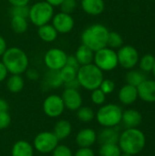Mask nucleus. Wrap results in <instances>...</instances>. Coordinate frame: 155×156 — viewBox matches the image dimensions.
Here are the masks:
<instances>
[{"mask_svg": "<svg viewBox=\"0 0 155 156\" xmlns=\"http://www.w3.org/2000/svg\"><path fill=\"white\" fill-rule=\"evenodd\" d=\"M100 89L107 95V94H111V92H113L114 89H115V83L111 80H103L102 82L100 83Z\"/></svg>", "mask_w": 155, "mask_h": 156, "instance_id": "obj_37", "label": "nucleus"}, {"mask_svg": "<svg viewBox=\"0 0 155 156\" xmlns=\"http://www.w3.org/2000/svg\"><path fill=\"white\" fill-rule=\"evenodd\" d=\"M66 65L70 66V67H72V68H75V69H77L80 67V65L79 64V62H78V60H77V58H76V57H75L74 55L68 56Z\"/></svg>", "mask_w": 155, "mask_h": 156, "instance_id": "obj_41", "label": "nucleus"}, {"mask_svg": "<svg viewBox=\"0 0 155 156\" xmlns=\"http://www.w3.org/2000/svg\"><path fill=\"white\" fill-rule=\"evenodd\" d=\"M51 21L52 26L55 27L57 32L60 34L69 33L73 29L75 25L73 16L69 14H66L61 11L54 15Z\"/></svg>", "mask_w": 155, "mask_h": 156, "instance_id": "obj_12", "label": "nucleus"}, {"mask_svg": "<svg viewBox=\"0 0 155 156\" xmlns=\"http://www.w3.org/2000/svg\"><path fill=\"white\" fill-rule=\"evenodd\" d=\"M2 62L11 75H22L29 65V59L26 52L16 47L6 48L2 56Z\"/></svg>", "mask_w": 155, "mask_h": 156, "instance_id": "obj_1", "label": "nucleus"}, {"mask_svg": "<svg viewBox=\"0 0 155 156\" xmlns=\"http://www.w3.org/2000/svg\"><path fill=\"white\" fill-rule=\"evenodd\" d=\"M144 133L137 128H129L120 134L118 145L122 153L134 155L141 153L145 146Z\"/></svg>", "mask_w": 155, "mask_h": 156, "instance_id": "obj_2", "label": "nucleus"}, {"mask_svg": "<svg viewBox=\"0 0 155 156\" xmlns=\"http://www.w3.org/2000/svg\"><path fill=\"white\" fill-rule=\"evenodd\" d=\"M38 1H43V0H38Z\"/></svg>", "mask_w": 155, "mask_h": 156, "instance_id": "obj_50", "label": "nucleus"}, {"mask_svg": "<svg viewBox=\"0 0 155 156\" xmlns=\"http://www.w3.org/2000/svg\"><path fill=\"white\" fill-rule=\"evenodd\" d=\"M58 142L53 132H41L34 138L33 147L40 154H50L58 145Z\"/></svg>", "mask_w": 155, "mask_h": 156, "instance_id": "obj_8", "label": "nucleus"}, {"mask_svg": "<svg viewBox=\"0 0 155 156\" xmlns=\"http://www.w3.org/2000/svg\"><path fill=\"white\" fill-rule=\"evenodd\" d=\"M123 46V38L121 34L114 31H110L107 40V47L112 49L120 48Z\"/></svg>", "mask_w": 155, "mask_h": 156, "instance_id": "obj_30", "label": "nucleus"}, {"mask_svg": "<svg viewBox=\"0 0 155 156\" xmlns=\"http://www.w3.org/2000/svg\"><path fill=\"white\" fill-rule=\"evenodd\" d=\"M97 141V133L93 129L85 128L80 130L76 135V143L79 148L92 146Z\"/></svg>", "mask_w": 155, "mask_h": 156, "instance_id": "obj_15", "label": "nucleus"}, {"mask_svg": "<svg viewBox=\"0 0 155 156\" xmlns=\"http://www.w3.org/2000/svg\"><path fill=\"white\" fill-rule=\"evenodd\" d=\"M25 85L24 79L21 75H11L6 81V88L11 93L20 92Z\"/></svg>", "mask_w": 155, "mask_h": 156, "instance_id": "obj_24", "label": "nucleus"}, {"mask_svg": "<svg viewBox=\"0 0 155 156\" xmlns=\"http://www.w3.org/2000/svg\"><path fill=\"white\" fill-rule=\"evenodd\" d=\"M81 7L85 13L90 16H100L105 9L104 0H80Z\"/></svg>", "mask_w": 155, "mask_h": 156, "instance_id": "obj_16", "label": "nucleus"}, {"mask_svg": "<svg viewBox=\"0 0 155 156\" xmlns=\"http://www.w3.org/2000/svg\"><path fill=\"white\" fill-rule=\"evenodd\" d=\"M139 65H140V69L143 72H151L155 63L154 56L151 54H146L140 58L139 59Z\"/></svg>", "mask_w": 155, "mask_h": 156, "instance_id": "obj_32", "label": "nucleus"}, {"mask_svg": "<svg viewBox=\"0 0 155 156\" xmlns=\"http://www.w3.org/2000/svg\"><path fill=\"white\" fill-rule=\"evenodd\" d=\"M45 1L54 7V6H59L64 0H45Z\"/></svg>", "mask_w": 155, "mask_h": 156, "instance_id": "obj_47", "label": "nucleus"}, {"mask_svg": "<svg viewBox=\"0 0 155 156\" xmlns=\"http://www.w3.org/2000/svg\"><path fill=\"white\" fill-rule=\"evenodd\" d=\"M8 109H9V105H8L7 101L4 99L0 98V113L5 112H8Z\"/></svg>", "mask_w": 155, "mask_h": 156, "instance_id": "obj_45", "label": "nucleus"}, {"mask_svg": "<svg viewBox=\"0 0 155 156\" xmlns=\"http://www.w3.org/2000/svg\"><path fill=\"white\" fill-rule=\"evenodd\" d=\"M61 12L71 15L77 7V0H64L59 5Z\"/></svg>", "mask_w": 155, "mask_h": 156, "instance_id": "obj_34", "label": "nucleus"}, {"mask_svg": "<svg viewBox=\"0 0 155 156\" xmlns=\"http://www.w3.org/2000/svg\"><path fill=\"white\" fill-rule=\"evenodd\" d=\"M11 123V116L9 115L8 112H1L0 113V131L8 128Z\"/></svg>", "mask_w": 155, "mask_h": 156, "instance_id": "obj_38", "label": "nucleus"}, {"mask_svg": "<svg viewBox=\"0 0 155 156\" xmlns=\"http://www.w3.org/2000/svg\"><path fill=\"white\" fill-rule=\"evenodd\" d=\"M117 57L119 65L126 69H133L138 64L140 59L138 50L130 45H123L120 48L117 52Z\"/></svg>", "mask_w": 155, "mask_h": 156, "instance_id": "obj_9", "label": "nucleus"}, {"mask_svg": "<svg viewBox=\"0 0 155 156\" xmlns=\"http://www.w3.org/2000/svg\"><path fill=\"white\" fill-rule=\"evenodd\" d=\"M142 121H143V116L136 110L131 109L122 112V122H123L124 126L127 129L137 128L142 123Z\"/></svg>", "mask_w": 155, "mask_h": 156, "instance_id": "obj_18", "label": "nucleus"}, {"mask_svg": "<svg viewBox=\"0 0 155 156\" xmlns=\"http://www.w3.org/2000/svg\"><path fill=\"white\" fill-rule=\"evenodd\" d=\"M12 6H23L27 5L30 0H7Z\"/></svg>", "mask_w": 155, "mask_h": 156, "instance_id": "obj_43", "label": "nucleus"}, {"mask_svg": "<svg viewBox=\"0 0 155 156\" xmlns=\"http://www.w3.org/2000/svg\"><path fill=\"white\" fill-rule=\"evenodd\" d=\"M118 1H122V0H118Z\"/></svg>", "mask_w": 155, "mask_h": 156, "instance_id": "obj_51", "label": "nucleus"}, {"mask_svg": "<svg viewBox=\"0 0 155 156\" xmlns=\"http://www.w3.org/2000/svg\"><path fill=\"white\" fill-rule=\"evenodd\" d=\"M52 156H73L71 149L64 144H58L52 152Z\"/></svg>", "mask_w": 155, "mask_h": 156, "instance_id": "obj_35", "label": "nucleus"}, {"mask_svg": "<svg viewBox=\"0 0 155 156\" xmlns=\"http://www.w3.org/2000/svg\"><path fill=\"white\" fill-rule=\"evenodd\" d=\"M74 156H95V154L93 150L90 149V147H86V148H79L77 150Z\"/></svg>", "mask_w": 155, "mask_h": 156, "instance_id": "obj_39", "label": "nucleus"}, {"mask_svg": "<svg viewBox=\"0 0 155 156\" xmlns=\"http://www.w3.org/2000/svg\"><path fill=\"white\" fill-rule=\"evenodd\" d=\"M7 74H8V71H7L6 68L5 67L3 62L0 61V83L6 79Z\"/></svg>", "mask_w": 155, "mask_h": 156, "instance_id": "obj_42", "label": "nucleus"}, {"mask_svg": "<svg viewBox=\"0 0 155 156\" xmlns=\"http://www.w3.org/2000/svg\"><path fill=\"white\" fill-rule=\"evenodd\" d=\"M118 97H119V100L122 103H123L125 105L132 104L138 99L137 88L134 86L126 84L120 90Z\"/></svg>", "mask_w": 155, "mask_h": 156, "instance_id": "obj_17", "label": "nucleus"}, {"mask_svg": "<svg viewBox=\"0 0 155 156\" xmlns=\"http://www.w3.org/2000/svg\"><path fill=\"white\" fill-rule=\"evenodd\" d=\"M109 29L101 24H93L86 27L81 34V42L83 45L96 52L107 47Z\"/></svg>", "mask_w": 155, "mask_h": 156, "instance_id": "obj_3", "label": "nucleus"}, {"mask_svg": "<svg viewBox=\"0 0 155 156\" xmlns=\"http://www.w3.org/2000/svg\"><path fill=\"white\" fill-rule=\"evenodd\" d=\"M54 16V8L45 0L37 1L29 7L28 17L30 22L36 27L48 24Z\"/></svg>", "mask_w": 155, "mask_h": 156, "instance_id": "obj_5", "label": "nucleus"}, {"mask_svg": "<svg viewBox=\"0 0 155 156\" xmlns=\"http://www.w3.org/2000/svg\"><path fill=\"white\" fill-rule=\"evenodd\" d=\"M77 118L82 122H90L95 118V112L90 107L81 106L77 110Z\"/></svg>", "mask_w": 155, "mask_h": 156, "instance_id": "obj_29", "label": "nucleus"}, {"mask_svg": "<svg viewBox=\"0 0 155 156\" xmlns=\"http://www.w3.org/2000/svg\"><path fill=\"white\" fill-rule=\"evenodd\" d=\"M67 58L68 55L64 50L58 48H53L46 52L44 56V62L48 69L59 70L66 65Z\"/></svg>", "mask_w": 155, "mask_h": 156, "instance_id": "obj_10", "label": "nucleus"}, {"mask_svg": "<svg viewBox=\"0 0 155 156\" xmlns=\"http://www.w3.org/2000/svg\"><path fill=\"white\" fill-rule=\"evenodd\" d=\"M29 14V7L27 5H23V6H13L11 10V15L12 16H22V17H28Z\"/></svg>", "mask_w": 155, "mask_h": 156, "instance_id": "obj_36", "label": "nucleus"}, {"mask_svg": "<svg viewBox=\"0 0 155 156\" xmlns=\"http://www.w3.org/2000/svg\"><path fill=\"white\" fill-rule=\"evenodd\" d=\"M72 132L71 123L66 120H59L56 122L53 130V133L58 139V141L68 138Z\"/></svg>", "mask_w": 155, "mask_h": 156, "instance_id": "obj_22", "label": "nucleus"}, {"mask_svg": "<svg viewBox=\"0 0 155 156\" xmlns=\"http://www.w3.org/2000/svg\"><path fill=\"white\" fill-rule=\"evenodd\" d=\"M65 110V106L61 96L52 94L48 96L43 101V111L45 114L50 118L59 117Z\"/></svg>", "mask_w": 155, "mask_h": 156, "instance_id": "obj_11", "label": "nucleus"}, {"mask_svg": "<svg viewBox=\"0 0 155 156\" xmlns=\"http://www.w3.org/2000/svg\"><path fill=\"white\" fill-rule=\"evenodd\" d=\"M45 82L52 89H57L63 85V81L61 80L59 70H52L48 69V71L45 75Z\"/></svg>", "mask_w": 155, "mask_h": 156, "instance_id": "obj_26", "label": "nucleus"}, {"mask_svg": "<svg viewBox=\"0 0 155 156\" xmlns=\"http://www.w3.org/2000/svg\"><path fill=\"white\" fill-rule=\"evenodd\" d=\"M11 27L14 32L17 34L25 33L28 28V23L26 17L12 16L11 18Z\"/></svg>", "mask_w": 155, "mask_h": 156, "instance_id": "obj_27", "label": "nucleus"}, {"mask_svg": "<svg viewBox=\"0 0 155 156\" xmlns=\"http://www.w3.org/2000/svg\"><path fill=\"white\" fill-rule=\"evenodd\" d=\"M61 98L65 108L69 111H77L82 106V97L78 90L65 88Z\"/></svg>", "mask_w": 155, "mask_h": 156, "instance_id": "obj_13", "label": "nucleus"}, {"mask_svg": "<svg viewBox=\"0 0 155 156\" xmlns=\"http://www.w3.org/2000/svg\"><path fill=\"white\" fill-rule=\"evenodd\" d=\"M90 98H91V101L94 104H96V105H102L105 102L106 94L100 88H98L96 90H91Z\"/></svg>", "mask_w": 155, "mask_h": 156, "instance_id": "obj_33", "label": "nucleus"}, {"mask_svg": "<svg viewBox=\"0 0 155 156\" xmlns=\"http://www.w3.org/2000/svg\"><path fill=\"white\" fill-rule=\"evenodd\" d=\"M138 97L143 101L155 102V80H145L138 87Z\"/></svg>", "mask_w": 155, "mask_h": 156, "instance_id": "obj_14", "label": "nucleus"}, {"mask_svg": "<svg viewBox=\"0 0 155 156\" xmlns=\"http://www.w3.org/2000/svg\"><path fill=\"white\" fill-rule=\"evenodd\" d=\"M80 66L88 65L93 62L94 58V51H92L90 48L87 46L81 44L76 50V53L74 55Z\"/></svg>", "mask_w": 155, "mask_h": 156, "instance_id": "obj_21", "label": "nucleus"}, {"mask_svg": "<svg viewBox=\"0 0 155 156\" xmlns=\"http://www.w3.org/2000/svg\"><path fill=\"white\" fill-rule=\"evenodd\" d=\"M26 74V77L28 80H37L38 78H39V74H38V71L35 69H27L25 72Z\"/></svg>", "mask_w": 155, "mask_h": 156, "instance_id": "obj_40", "label": "nucleus"}, {"mask_svg": "<svg viewBox=\"0 0 155 156\" xmlns=\"http://www.w3.org/2000/svg\"><path fill=\"white\" fill-rule=\"evenodd\" d=\"M120 138L119 131L115 127H105L99 135H97V140L100 144H118Z\"/></svg>", "mask_w": 155, "mask_h": 156, "instance_id": "obj_19", "label": "nucleus"}, {"mask_svg": "<svg viewBox=\"0 0 155 156\" xmlns=\"http://www.w3.org/2000/svg\"><path fill=\"white\" fill-rule=\"evenodd\" d=\"M7 46H6V42L5 40V38L0 36V57L3 56V54L5 53V51L6 50Z\"/></svg>", "mask_w": 155, "mask_h": 156, "instance_id": "obj_46", "label": "nucleus"}, {"mask_svg": "<svg viewBox=\"0 0 155 156\" xmlns=\"http://www.w3.org/2000/svg\"><path fill=\"white\" fill-rule=\"evenodd\" d=\"M77 80L79 86L87 90H93L100 88L104 80L103 71L100 70L94 63L80 66L78 69Z\"/></svg>", "mask_w": 155, "mask_h": 156, "instance_id": "obj_4", "label": "nucleus"}, {"mask_svg": "<svg viewBox=\"0 0 155 156\" xmlns=\"http://www.w3.org/2000/svg\"><path fill=\"white\" fill-rule=\"evenodd\" d=\"M97 122L103 127H115L122 122V111L116 104L101 106L95 114Z\"/></svg>", "mask_w": 155, "mask_h": 156, "instance_id": "obj_6", "label": "nucleus"}, {"mask_svg": "<svg viewBox=\"0 0 155 156\" xmlns=\"http://www.w3.org/2000/svg\"><path fill=\"white\" fill-rule=\"evenodd\" d=\"M152 72H153V76H154V78H155V63H154L153 68V69H152Z\"/></svg>", "mask_w": 155, "mask_h": 156, "instance_id": "obj_48", "label": "nucleus"}, {"mask_svg": "<svg viewBox=\"0 0 155 156\" xmlns=\"http://www.w3.org/2000/svg\"><path fill=\"white\" fill-rule=\"evenodd\" d=\"M37 35H38L39 38L41 40H43L44 42L50 43L57 39L58 33L57 32L55 27L52 26V24L48 23V24L38 27Z\"/></svg>", "mask_w": 155, "mask_h": 156, "instance_id": "obj_23", "label": "nucleus"}, {"mask_svg": "<svg viewBox=\"0 0 155 156\" xmlns=\"http://www.w3.org/2000/svg\"><path fill=\"white\" fill-rule=\"evenodd\" d=\"M93 62L102 71L113 70L119 65L117 52L112 48L105 47L94 52Z\"/></svg>", "mask_w": 155, "mask_h": 156, "instance_id": "obj_7", "label": "nucleus"}, {"mask_svg": "<svg viewBox=\"0 0 155 156\" xmlns=\"http://www.w3.org/2000/svg\"><path fill=\"white\" fill-rule=\"evenodd\" d=\"M11 156H34V147L27 141L19 140L14 144Z\"/></svg>", "mask_w": 155, "mask_h": 156, "instance_id": "obj_20", "label": "nucleus"}, {"mask_svg": "<svg viewBox=\"0 0 155 156\" xmlns=\"http://www.w3.org/2000/svg\"><path fill=\"white\" fill-rule=\"evenodd\" d=\"M120 156H132V155H131V154H125V153H122V154Z\"/></svg>", "mask_w": 155, "mask_h": 156, "instance_id": "obj_49", "label": "nucleus"}, {"mask_svg": "<svg viewBox=\"0 0 155 156\" xmlns=\"http://www.w3.org/2000/svg\"><path fill=\"white\" fill-rule=\"evenodd\" d=\"M77 72H78L77 69L72 68V67L68 66V65H65L62 69H60L59 74H60L61 80L63 81V84L76 80L77 79Z\"/></svg>", "mask_w": 155, "mask_h": 156, "instance_id": "obj_31", "label": "nucleus"}, {"mask_svg": "<svg viewBox=\"0 0 155 156\" xmlns=\"http://www.w3.org/2000/svg\"><path fill=\"white\" fill-rule=\"evenodd\" d=\"M63 85L65 86L66 89H75V90H78L79 87H80V86H79V81H78L77 79L74 80H71V81H69V82L64 83Z\"/></svg>", "mask_w": 155, "mask_h": 156, "instance_id": "obj_44", "label": "nucleus"}, {"mask_svg": "<svg viewBox=\"0 0 155 156\" xmlns=\"http://www.w3.org/2000/svg\"><path fill=\"white\" fill-rule=\"evenodd\" d=\"M125 80H126L127 84L137 88L143 81H144L146 80V78L142 70H137V69H132L130 71L127 72V74L125 76Z\"/></svg>", "mask_w": 155, "mask_h": 156, "instance_id": "obj_25", "label": "nucleus"}, {"mask_svg": "<svg viewBox=\"0 0 155 156\" xmlns=\"http://www.w3.org/2000/svg\"><path fill=\"white\" fill-rule=\"evenodd\" d=\"M99 154L100 156H120L122 150L118 144H100Z\"/></svg>", "mask_w": 155, "mask_h": 156, "instance_id": "obj_28", "label": "nucleus"}]
</instances>
